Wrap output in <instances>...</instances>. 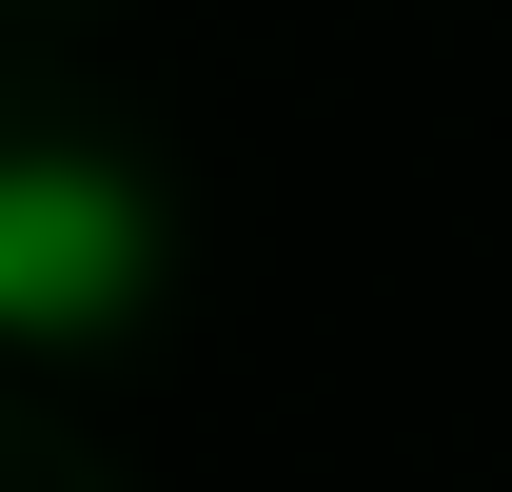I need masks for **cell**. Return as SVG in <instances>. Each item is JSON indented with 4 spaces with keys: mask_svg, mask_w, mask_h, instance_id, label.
I'll return each instance as SVG.
<instances>
[{
    "mask_svg": "<svg viewBox=\"0 0 512 492\" xmlns=\"http://www.w3.org/2000/svg\"><path fill=\"white\" fill-rule=\"evenodd\" d=\"M158 296V197L119 158H0V335H119Z\"/></svg>",
    "mask_w": 512,
    "mask_h": 492,
    "instance_id": "6da1fadb",
    "label": "cell"
}]
</instances>
